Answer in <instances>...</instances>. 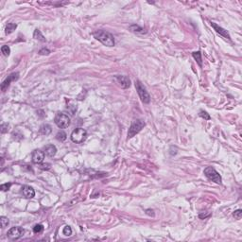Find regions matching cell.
Here are the masks:
<instances>
[{"mask_svg": "<svg viewBox=\"0 0 242 242\" xmlns=\"http://www.w3.org/2000/svg\"><path fill=\"white\" fill-rule=\"evenodd\" d=\"M11 186H12V183H4V185H2L1 186H0V189H1L2 191H7V190H9L10 188H11Z\"/></svg>", "mask_w": 242, "mask_h": 242, "instance_id": "d4e9b609", "label": "cell"}, {"mask_svg": "<svg viewBox=\"0 0 242 242\" xmlns=\"http://www.w3.org/2000/svg\"><path fill=\"white\" fill-rule=\"evenodd\" d=\"M115 80H117L119 85L122 88H124V89H127V88L131 86V80L127 76H120V75H118V76L115 77Z\"/></svg>", "mask_w": 242, "mask_h": 242, "instance_id": "9c48e42d", "label": "cell"}, {"mask_svg": "<svg viewBox=\"0 0 242 242\" xmlns=\"http://www.w3.org/2000/svg\"><path fill=\"white\" fill-rule=\"evenodd\" d=\"M23 234H24V230L21 227H12L7 233L8 237L10 238H12V239H18V238H20L23 236Z\"/></svg>", "mask_w": 242, "mask_h": 242, "instance_id": "52a82bcc", "label": "cell"}, {"mask_svg": "<svg viewBox=\"0 0 242 242\" xmlns=\"http://www.w3.org/2000/svg\"><path fill=\"white\" fill-rule=\"evenodd\" d=\"M16 28H17V25H16V24H14V23H9L8 25L6 26V29H5L6 34H11V33H12V32L16 29Z\"/></svg>", "mask_w": 242, "mask_h": 242, "instance_id": "2e32d148", "label": "cell"}, {"mask_svg": "<svg viewBox=\"0 0 242 242\" xmlns=\"http://www.w3.org/2000/svg\"><path fill=\"white\" fill-rule=\"evenodd\" d=\"M54 121H55V124L61 129L67 128L70 125V117L65 113H58Z\"/></svg>", "mask_w": 242, "mask_h": 242, "instance_id": "5b68a950", "label": "cell"}, {"mask_svg": "<svg viewBox=\"0 0 242 242\" xmlns=\"http://www.w3.org/2000/svg\"><path fill=\"white\" fill-rule=\"evenodd\" d=\"M50 165L49 164H44V165H42V168L43 169H49L50 168Z\"/></svg>", "mask_w": 242, "mask_h": 242, "instance_id": "f1b7e54d", "label": "cell"}, {"mask_svg": "<svg viewBox=\"0 0 242 242\" xmlns=\"http://www.w3.org/2000/svg\"><path fill=\"white\" fill-rule=\"evenodd\" d=\"M52 132V128L48 124H44L40 127V134L43 135H48Z\"/></svg>", "mask_w": 242, "mask_h": 242, "instance_id": "5bb4252c", "label": "cell"}, {"mask_svg": "<svg viewBox=\"0 0 242 242\" xmlns=\"http://www.w3.org/2000/svg\"><path fill=\"white\" fill-rule=\"evenodd\" d=\"M135 88L138 93V96L140 97V100L143 103H146V104L149 103V101H151V97H149L148 91H147L146 88L144 87V85H143L139 80L135 81Z\"/></svg>", "mask_w": 242, "mask_h": 242, "instance_id": "7a4b0ae2", "label": "cell"}, {"mask_svg": "<svg viewBox=\"0 0 242 242\" xmlns=\"http://www.w3.org/2000/svg\"><path fill=\"white\" fill-rule=\"evenodd\" d=\"M87 137V132L82 128H77L71 134V140L77 144H80Z\"/></svg>", "mask_w": 242, "mask_h": 242, "instance_id": "3957f363", "label": "cell"}, {"mask_svg": "<svg viewBox=\"0 0 242 242\" xmlns=\"http://www.w3.org/2000/svg\"><path fill=\"white\" fill-rule=\"evenodd\" d=\"M33 37L35 39L41 41V42H46V38L44 37L42 32H41L39 29H35V31H34V34H33Z\"/></svg>", "mask_w": 242, "mask_h": 242, "instance_id": "e0dca14e", "label": "cell"}, {"mask_svg": "<svg viewBox=\"0 0 242 242\" xmlns=\"http://www.w3.org/2000/svg\"><path fill=\"white\" fill-rule=\"evenodd\" d=\"M130 30L134 33H139V34H144L147 32L144 29L141 28V27H139L138 25H132L130 27Z\"/></svg>", "mask_w": 242, "mask_h": 242, "instance_id": "9a60e30c", "label": "cell"}, {"mask_svg": "<svg viewBox=\"0 0 242 242\" xmlns=\"http://www.w3.org/2000/svg\"><path fill=\"white\" fill-rule=\"evenodd\" d=\"M45 158V152L40 149H36L32 152V162L34 164H41Z\"/></svg>", "mask_w": 242, "mask_h": 242, "instance_id": "8fae6325", "label": "cell"}, {"mask_svg": "<svg viewBox=\"0 0 242 242\" xmlns=\"http://www.w3.org/2000/svg\"><path fill=\"white\" fill-rule=\"evenodd\" d=\"M1 52L3 53L4 56H9L10 53H11V48L8 46H3L1 47Z\"/></svg>", "mask_w": 242, "mask_h": 242, "instance_id": "7402d4cb", "label": "cell"}, {"mask_svg": "<svg viewBox=\"0 0 242 242\" xmlns=\"http://www.w3.org/2000/svg\"><path fill=\"white\" fill-rule=\"evenodd\" d=\"M93 36L95 39L100 41V43L103 44L106 46H115V38L110 32H107L105 30H97L93 33Z\"/></svg>", "mask_w": 242, "mask_h": 242, "instance_id": "6da1fadb", "label": "cell"}, {"mask_svg": "<svg viewBox=\"0 0 242 242\" xmlns=\"http://www.w3.org/2000/svg\"><path fill=\"white\" fill-rule=\"evenodd\" d=\"M148 215H149V216H154V213H153V211L151 210V209H148L147 210V212H146Z\"/></svg>", "mask_w": 242, "mask_h": 242, "instance_id": "f546056e", "label": "cell"}, {"mask_svg": "<svg viewBox=\"0 0 242 242\" xmlns=\"http://www.w3.org/2000/svg\"><path fill=\"white\" fill-rule=\"evenodd\" d=\"M39 53L41 54V55H48V54L50 53V51L47 48H43V49H41L39 51Z\"/></svg>", "mask_w": 242, "mask_h": 242, "instance_id": "4316f807", "label": "cell"}, {"mask_svg": "<svg viewBox=\"0 0 242 242\" xmlns=\"http://www.w3.org/2000/svg\"><path fill=\"white\" fill-rule=\"evenodd\" d=\"M193 57L194 59L197 61L198 64H199L200 66H202V54H200V51H197V52H193Z\"/></svg>", "mask_w": 242, "mask_h": 242, "instance_id": "ac0fdd59", "label": "cell"}, {"mask_svg": "<svg viewBox=\"0 0 242 242\" xmlns=\"http://www.w3.org/2000/svg\"><path fill=\"white\" fill-rule=\"evenodd\" d=\"M233 216L235 217V219L240 220V219H241V216H242V210L238 209V210H237V211H235L234 214H233Z\"/></svg>", "mask_w": 242, "mask_h": 242, "instance_id": "cb8c5ba5", "label": "cell"}, {"mask_svg": "<svg viewBox=\"0 0 242 242\" xmlns=\"http://www.w3.org/2000/svg\"><path fill=\"white\" fill-rule=\"evenodd\" d=\"M7 132H8V124H2L1 125V132L2 134H5Z\"/></svg>", "mask_w": 242, "mask_h": 242, "instance_id": "83f0119b", "label": "cell"}, {"mask_svg": "<svg viewBox=\"0 0 242 242\" xmlns=\"http://www.w3.org/2000/svg\"><path fill=\"white\" fill-rule=\"evenodd\" d=\"M21 194L27 199H32L34 195H35V191H34L32 187L29 185H24L21 189Z\"/></svg>", "mask_w": 242, "mask_h": 242, "instance_id": "7c38bea8", "label": "cell"}, {"mask_svg": "<svg viewBox=\"0 0 242 242\" xmlns=\"http://www.w3.org/2000/svg\"><path fill=\"white\" fill-rule=\"evenodd\" d=\"M211 26H212V28L216 30V32L217 33H219L220 35H221V36H223L224 38H226V39H228V40H231V36H230V34L228 33V31L226 29H222L221 28V27H220V26H217L216 23H214V22H211Z\"/></svg>", "mask_w": 242, "mask_h": 242, "instance_id": "30bf717a", "label": "cell"}, {"mask_svg": "<svg viewBox=\"0 0 242 242\" xmlns=\"http://www.w3.org/2000/svg\"><path fill=\"white\" fill-rule=\"evenodd\" d=\"M18 78H19V73L18 72H16V73H12L11 74L10 76H8V78L3 81L2 84H1V90L3 92H5L7 89H8V87L10 86V84H11L12 81H15L18 80Z\"/></svg>", "mask_w": 242, "mask_h": 242, "instance_id": "ba28073f", "label": "cell"}, {"mask_svg": "<svg viewBox=\"0 0 242 242\" xmlns=\"http://www.w3.org/2000/svg\"><path fill=\"white\" fill-rule=\"evenodd\" d=\"M145 127V122L140 120V119H136V120L132 121L131 127L129 129L128 132V138H132L135 134H137L141 130Z\"/></svg>", "mask_w": 242, "mask_h": 242, "instance_id": "277c9868", "label": "cell"}, {"mask_svg": "<svg viewBox=\"0 0 242 242\" xmlns=\"http://www.w3.org/2000/svg\"><path fill=\"white\" fill-rule=\"evenodd\" d=\"M203 173L210 181L217 183V185H220L221 183V176L219 174V172H217L216 169L212 168V166H207V168L204 169Z\"/></svg>", "mask_w": 242, "mask_h": 242, "instance_id": "8992f818", "label": "cell"}, {"mask_svg": "<svg viewBox=\"0 0 242 242\" xmlns=\"http://www.w3.org/2000/svg\"><path fill=\"white\" fill-rule=\"evenodd\" d=\"M63 234L65 237H70L71 235H72V229H71V227L68 226V225H66L65 227L63 228Z\"/></svg>", "mask_w": 242, "mask_h": 242, "instance_id": "ffe728a7", "label": "cell"}, {"mask_svg": "<svg viewBox=\"0 0 242 242\" xmlns=\"http://www.w3.org/2000/svg\"><path fill=\"white\" fill-rule=\"evenodd\" d=\"M43 230H44V227H43V225H41V224H37V225L33 227V232L35 234H39L41 232H43Z\"/></svg>", "mask_w": 242, "mask_h": 242, "instance_id": "603a6c76", "label": "cell"}, {"mask_svg": "<svg viewBox=\"0 0 242 242\" xmlns=\"http://www.w3.org/2000/svg\"><path fill=\"white\" fill-rule=\"evenodd\" d=\"M56 138H57L59 141L63 142V141H64V140H65V139H66V134H65V132H64L61 131V132H58V134H57Z\"/></svg>", "mask_w": 242, "mask_h": 242, "instance_id": "d6986e66", "label": "cell"}, {"mask_svg": "<svg viewBox=\"0 0 242 242\" xmlns=\"http://www.w3.org/2000/svg\"><path fill=\"white\" fill-rule=\"evenodd\" d=\"M200 117L204 118V119H206V120H209V119H210V115L207 114L206 112H204V111H200Z\"/></svg>", "mask_w": 242, "mask_h": 242, "instance_id": "484cf974", "label": "cell"}, {"mask_svg": "<svg viewBox=\"0 0 242 242\" xmlns=\"http://www.w3.org/2000/svg\"><path fill=\"white\" fill-rule=\"evenodd\" d=\"M56 152H57V149L54 145L49 144V145H46L45 147V154L49 156V157H53V156H55Z\"/></svg>", "mask_w": 242, "mask_h": 242, "instance_id": "4fadbf2b", "label": "cell"}, {"mask_svg": "<svg viewBox=\"0 0 242 242\" xmlns=\"http://www.w3.org/2000/svg\"><path fill=\"white\" fill-rule=\"evenodd\" d=\"M9 219L8 217H0V223H1V227L2 228H5L6 226H8V224H9Z\"/></svg>", "mask_w": 242, "mask_h": 242, "instance_id": "44dd1931", "label": "cell"}]
</instances>
